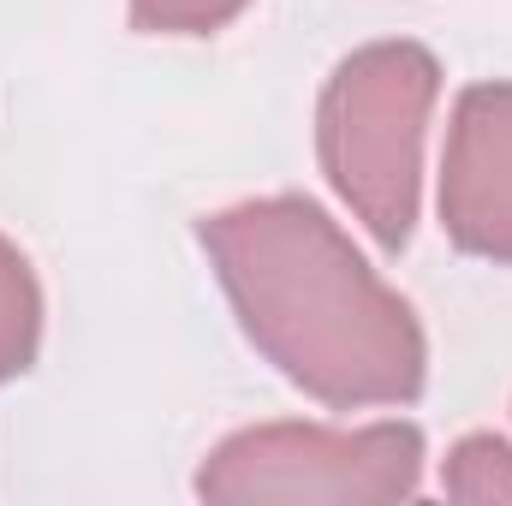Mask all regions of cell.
Masks as SVG:
<instances>
[{
    "label": "cell",
    "mask_w": 512,
    "mask_h": 506,
    "mask_svg": "<svg viewBox=\"0 0 512 506\" xmlns=\"http://www.w3.org/2000/svg\"><path fill=\"white\" fill-rule=\"evenodd\" d=\"M423 489V429L417 423H256L227 435L203 471V501H322L387 506Z\"/></svg>",
    "instance_id": "cell-3"
},
{
    "label": "cell",
    "mask_w": 512,
    "mask_h": 506,
    "mask_svg": "<svg viewBox=\"0 0 512 506\" xmlns=\"http://www.w3.org/2000/svg\"><path fill=\"white\" fill-rule=\"evenodd\" d=\"M209 268L256 352L334 411L411 405L429 340L411 304L310 197H251L197 221Z\"/></svg>",
    "instance_id": "cell-1"
},
{
    "label": "cell",
    "mask_w": 512,
    "mask_h": 506,
    "mask_svg": "<svg viewBox=\"0 0 512 506\" xmlns=\"http://www.w3.org/2000/svg\"><path fill=\"white\" fill-rule=\"evenodd\" d=\"M441 96V60L423 42L346 54L316 102V155L340 203L382 251H405L423 203V137Z\"/></svg>",
    "instance_id": "cell-2"
},
{
    "label": "cell",
    "mask_w": 512,
    "mask_h": 506,
    "mask_svg": "<svg viewBox=\"0 0 512 506\" xmlns=\"http://www.w3.org/2000/svg\"><path fill=\"white\" fill-rule=\"evenodd\" d=\"M441 489L453 501H477V506H507L512 501V447L501 435H465L447 453Z\"/></svg>",
    "instance_id": "cell-6"
},
{
    "label": "cell",
    "mask_w": 512,
    "mask_h": 506,
    "mask_svg": "<svg viewBox=\"0 0 512 506\" xmlns=\"http://www.w3.org/2000/svg\"><path fill=\"white\" fill-rule=\"evenodd\" d=\"M42 352V286L30 256L0 233V381L24 376Z\"/></svg>",
    "instance_id": "cell-5"
},
{
    "label": "cell",
    "mask_w": 512,
    "mask_h": 506,
    "mask_svg": "<svg viewBox=\"0 0 512 506\" xmlns=\"http://www.w3.org/2000/svg\"><path fill=\"white\" fill-rule=\"evenodd\" d=\"M251 0H131V24L149 36H215Z\"/></svg>",
    "instance_id": "cell-7"
},
{
    "label": "cell",
    "mask_w": 512,
    "mask_h": 506,
    "mask_svg": "<svg viewBox=\"0 0 512 506\" xmlns=\"http://www.w3.org/2000/svg\"><path fill=\"white\" fill-rule=\"evenodd\" d=\"M441 227L465 256L512 268V84H471L441 155Z\"/></svg>",
    "instance_id": "cell-4"
}]
</instances>
